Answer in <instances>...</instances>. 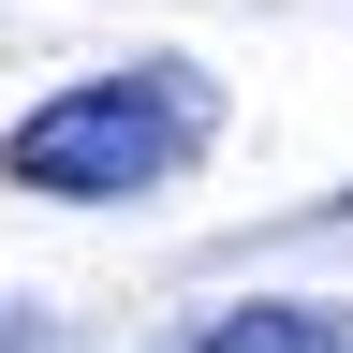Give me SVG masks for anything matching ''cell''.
I'll list each match as a JSON object with an SVG mask.
<instances>
[{
	"mask_svg": "<svg viewBox=\"0 0 353 353\" xmlns=\"http://www.w3.org/2000/svg\"><path fill=\"white\" fill-rule=\"evenodd\" d=\"M206 132H221V88L192 59H118V74H74L59 103H30L0 176L44 206H132V192H176L206 162Z\"/></svg>",
	"mask_w": 353,
	"mask_h": 353,
	"instance_id": "1",
	"label": "cell"
},
{
	"mask_svg": "<svg viewBox=\"0 0 353 353\" xmlns=\"http://www.w3.org/2000/svg\"><path fill=\"white\" fill-rule=\"evenodd\" d=\"M192 353H353V309L339 294H250V309H206Z\"/></svg>",
	"mask_w": 353,
	"mask_h": 353,
	"instance_id": "2",
	"label": "cell"
},
{
	"mask_svg": "<svg viewBox=\"0 0 353 353\" xmlns=\"http://www.w3.org/2000/svg\"><path fill=\"white\" fill-rule=\"evenodd\" d=\"M0 353H30V324H0Z\"/></svg>",
	"mask_w": 353,
	"mask_h": 353,
	"instance_id": "3",
	"label": "cell"
},
{
	"mask_svg": "<svg viewBox=\"0 0 353 353\" xmlns=\"http://www.w3.org/2000/svg\"><path fill=\"white\" fill-rule=\"evenodd\" d=\"M339 206H353V192H339Z\"/></svg>",
	"mask_w": 353,
	"mask_h": 353,
	"instance_id": "4",
	"label": "cell"
}]
</instances>
